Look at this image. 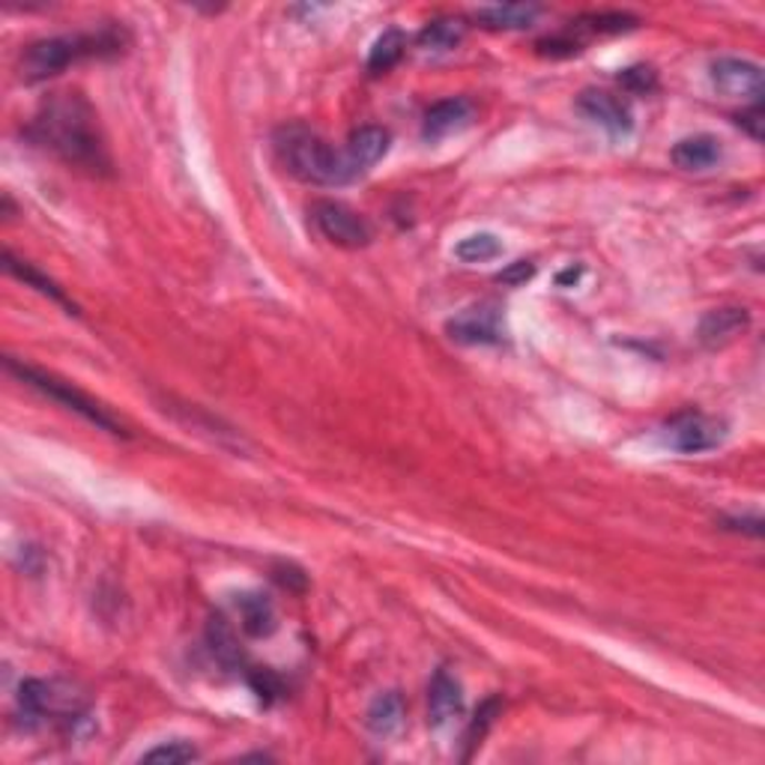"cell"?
<instances>
[{
  "mask_svg": "<svg viewBox=\"0 0 765 765\" xmlns=\"http://www.w3.org/2000/svg\"><path fill=\"white\" fill-rule=\"evenodd\" d=\"M28 135L63 159L67 165L90 171V174H109L111 156L105 137L99 132L96 111L81 93H54L40 105L37 118L30 120Z\"/></svg>",
  "mask_w": 765,
  "mask_h": 765,
  "instance_id": "obj_1",
  "label": "cell"
},
{
  "mask_svg": "<svg viewBox=\"0 0 765 765\" xmlns=\"http://www.w3.org/2000/svg\"><path fill=\"white\" fill-rule=\"evenodd\" d=\"M126 49V30L123 28H99L90 33H63L49 40L30 42L19 58V75L28 84L60 75L72 63L90 58H114Z\"/></svg>",
  "mask_w": 765,
  "mask_h": 765,
  "instance_id": "obj_2",
  "label": "cell"
},
{
  "mask_svg": "<svg viewBox=\"0 0 765 765\" xmlns=\"http://www.w3.org/2000/svg\"><path fill=\"white\" fill-rule=\"evenodd\" d=\"M275 153L296 180L312 186H344L356 177L347 156L303 123H290L275 132Z\"/></svg>",
  "mask_w": 765,
  "mask_h": 765,
  "instance_id": "obj_3",
  "label": "cell"
},
{
  "mask_svg": "<svg viewBox=\"0 0 765 765\" xmlns=\"http://www.w3.org/2000/svg\"><path fill=\"white\" fill-rule=\"evenodd\" d=\"M19 706L24 715V726L45 724H79L88 715V697L72 682L60 679H24L19 687Z\"/></svg>",
  "mask_w": 765,
  "mask_h": 765,
  "instance_id": "obj_4",
  "label": "cell"
},
{
  "mask_svg": "<svg viewBox=\"0 0 765 765\" xmlns=\"http://www.w3.org/2000/svg\"><path fill=\"white\" fill-rule=\"evenodd\" d=\"M7 371L16 374L21 382H28L30 389H37V392H42L45 398H51V401L63 404L67 410L79 412L81 419H88L90 425H96L102 431L123 434V425L118 422V416H111L109 407H102L96 398H90L88 392L75 389L72 382L58 380V377H51V374L40 371V368H33V365L19 363V359H12V356L7 359Z\"/></svg>",
  "mask_w": 765,
  "mask_h": 765,
  "instance_id": "obj_5",
  "label": "cell"
},
{
  "mask_svg": "<svg viewBox=\"0 0 765 765\" xmlns=\"http://www.w3.org/2000/svg\"><path fill=\"white\" fill-rule=\"evenodd\" d=\"M640 24V19L629 12H589L580 19L569 21L560 33H553L548 40H541L536 49L544 58H571L586 49L589 40L595 37H608V33H629Z\"/></svg>",
  "mask_w": 765,
  "mask_h": 765,
  "instance_id": "obj_6",
  "label": "cell"
},
{
  "mask_svg": "<svg viewBox=\"0 0 765 765\" xmlns=\"http://www.w3.org/2000/svg\"><path fill=\"white\" fill-rule=\"evenodd\" d=\"M726 440V425L700 410L676 412L664 425V442L679 455H703Z\"/></svg>",
  "mask_w": 765,
  "mask_h": 765,
  "instance_id": "obj_7",
  "label": "cell"
},
{
  "mask_svg": "<svg viewBox=\"0 0 765 765\" xmlns=\"http://www.w3.org/2000/svg\"><path fill=\"white\" fill-rule=\"evenodd\" d=\"M312 222L320 231V236L338 248H365L374 239L368 218L359 216L356 210H350L341 201H317L312 206Z\"/></svg>",
  "mask_w": 765,
  "mask_h": 765,
  "instance_id": "obj_8",
  "label": "cell"
},
{
  "mask_svg": "<svg viewBox=\"0 0 765 765\" xmlns=\"http://www.w3.org/2000/svg\"><path fill=\"white\" fill-rule=\"evenodd\" d=\"M446 335H449L451 341L470 344V347L502 344L506 341V324H502V315L497 305H470V308H463L461 315H455L446 324Z\"/></svg>",
  "mask_w": 765,
  "mask_h": 765,
  "instance_id": "obj_9",
  "label": "cell"
},
{
  "mask_svg": "<svg viewBox=\"0 0 765 765\" xmlns=\"http://www.w3.org/2000/svg\"><path fill=\"white\" fill-rule=\"evenodd\" d=\"M708 75H712L715 90H721L730 99H747V102L759 105V99L765 93L763 69L751 63V60L717 58L708 69Z\"/></svg>",
  "mask_w": 765,
  "mask_h": 765,
  "instance_id": "obj_10",
  "label": "cell"
},
{
  "mask_svg": "<svg viewBox=\"0 0 765 765\" xmlns=\"http://www.w3.org/2000/svg\"><path fill=\"white\" fill-rule=\"evenodd\" d=\"M580 114L592 123H599L601 129H608L613 137L631 135L634 129V118H631V109L616 99L608 90H583L578 96Z\"/></svg>",
  "mask_w": 765,
  "mask_h": 765,
  "instance_id": "obj_11",
  "label": "cell"
},
{
  "mask_svg": "<svg viewBox=\"0 0 765 765\" xmlns=\"http://www.w3.org/2000/svg\"><path fill=\"white\" fill-rule=\"evenodd\" d=\"M747 326H751V312H747V308L724 305V308H715V312H708V315L700 320L697 338L708 350H721L726 344L736 341L738 335H745Z\"/></svg>",
  "mask_w": 765,
  "mask_h": 765,
  "instance_id": "obj_12",
  "label": "cell"
},
{
  "mask_svg": "<svg viewBox=\"0 0 765 765\" xmlns=\"http://www.w3.org/2000/svg\"><path fill=\"white\" fill-rule=\"evenodd\" d=\"M472 114H476V109H472L470 99H442V102L431 105L428 114H425V141H442V137H449L451 132H461L463 126H470L472 123Z\"/></svg>",
  "mask_w": 765,
  "mask_h": 765,
  "instance_id": "obj_13",
  "label": "cell"
},
{
  "mask_svg": "<svg viewBox=\"0 0 765 765\" xmlns=\"http://www.w3.org/2000/svg\"><path fill=\"white\" fill-rule=\"evenodd\" d=\"M463 712L461 682L449 670H437L428 685V724L446 726Z\"/></svg>",
  "mask_w": 765,
  "mask_h": 765,
  "instance_id": "obj_14",
  "label": "cell"
},
{
  "mask_svg": "<svg viewBox=\"0 0 765 765\" xmlns=\"http://www.w3.org/2000/svg\"><path fill=\"white\" fill-rule=\"evenodd\" d=\"M389 144H392L389 129L363 126V129H356L354 135H350L344 156H347L350 167L356 171V177H359L363 171L374 167L382 156H386V153H389Z\"/></svg>",
  "mask_w": 765,
  "mask_h": 765,
  "instance_id": "obj_15",
  "label": "cell"
},
{
  "mask_svg": "<svg viewBox=\"0 0 765 765\" xmlns=\"http://www.w3.org/2000/svg\"><path fill=\"white\" fill-rule=\"evenodd\" d=\"M673 165L682 171H708L724 159V144L721 137L700 132V135H687L673 147Z\"/></svg>",
  "mask_w": 765,
  "mask_h": 765,
  "instance_id": "obj_16",
  "label": "cell"
},
{
  "mask_svg": "<svg viewBox=\"0 0 765 765\" xmlns=\"http://www.w3.org/2000/svg\"><path fill=\"white\" fill-rule=\"evenodd\" d=\"M236 610H239V625L248 638H269L278 629V616H275L273 601L261 595V592H243L236 595Z\"/></svg>",
  "mask_w": 765,
  "mask_h": 765,
  "instance_id": "obj_17",
  "label": "cell"
},
{
  "mask_svg": "<svg viewBox=\"0 0 765 765\" xmlns=\"http://www.w3.org/2000/svg\"><path fill=\"white\" fill-rule=\"evenodd\" d=\"M541 16L536 3H502V7H481L472 19L488 30H527Z\"/></svg>",
  "mask_w": 765,
  "mask_h": 765,
  "instance_id": "obj_18",
  "label": "cell"
},
{
  "mask_svg": "<svg viewBox=\"0 0 765 765\" xmlns=\"http://www.w3.org/2000/svg\"><path fill=\"white\" fill-rule=\"evenodd\" d=\"M365 724L374 736H392L404 724V697L398 691H386L371 700V706L365 712Z\"/></svg>",
  "mask_w": 765,
  "mask_h": 765,
  "instance_id": "obj_19",
  "label": "cell"
},
{
  "mask_svg": "<svg viewBox=\"0 0 765 765\" xmlns=\"http://www.w3.org/2000/svg\"><path fill=\"white\" fill-rule=\"evenodd\" d=\"M404 51H407V33L398 28L382 30L380 37L374 40L371 54H368V72L371 75H382L401 63Z\"/></svg>",
  "mask_w": 765,
  "mask_h": 765,
  "instance_id": "obj_20",
  "label": "cell"
},
{
  "mask_svg": "<svg viewBox=\"0 0 765 765\" xmlns=\"http://www.w3.org/2000/svg\"><path fill=\"white\" fill-rule=\"evenodd\" d=\"M463 40V21L461 19H437L419 33V49L425 54H446L455 51Z\"/></svg>",
  "mask_w": 765,
  "mask_h": 765,
  "instance_id": "obj_21",
  "label": "cell"
},
{
  "mask_svg": "<svg viewBox=\"0 0 765 765\" xmlns=\"http://www.w3.org/2000/svg\"><path fill=\"white\" fill-rule=\"evenodd\" d=\"M3 261H7V264H3V266H7V273L16 275L19 282H24V285L37 287V290H40L42 296H49V299H54V303H60V305H63V308H69V312L75 315V305L69 303L67 294H63V290H60V287L54 285V282H51L49 275H42L40 269H33V266H30V264L19 261V257L12 255V252H7V255H3Z\"/></svg>",
  "mask_w": 765,
  "mask_h": 765,
  "instance_id": "obj_22",
  "label": "cell"
},
{
  "mask_svg": "<svg viewBox=\"0 0 765 765\" xmlns=\"http://www.w3.org/2000/svg\"><path fill=\"white\" fill-rule=\"evenodd\" d=\"M502 255V239L491 231H479V234H470L458 239L455 246V257L463 261V264H488V261H497Z\"/></svg>",
  "mask_w": 765,
  "mask_h": 765,
  "instance_id": "obj_23",
  "label": "cell"
},
{
  "mask_svg": "<svg viewBox=\"0 0 765 765\" xmlns=\"http://www.w3.org/2000/svg\"><path fill=\"white\" fill-rule=\"evenodd\" d=\"M206 640H210L213 655H216L225 667H239V664H243V652H239V646H236V634H234V629L227 625L225 619L216 616L213 622H210Z\"/></svg>",
  "mask_w": 765,
  "mask_h": 765,
  "instance_id": "obj_24",
  "label": "cell"
},
{
  "mask_svg": "<svg viewBox=\"0 0 765 765\" xmlns=\"http://www.w3.org/2000/svg\"><path fill=\"white\" fill-rule=\"evenodd\" d=\"M502 708V700L500 697H491L484 700L479 706V712H476V717L470 721V726H467V733H463V745H467V754H463V759H470L472 751L481 745V738L488 736V730L493 726V721H497V715H500Z\"/></svg>",
  "mask_w": 765,
  "mask_h": 765,
  "instance_id": "obj_25",
  "label": "cell"
},
{
  "mask_svg": "<svg viewBox=\"0 0 765 765\" xmlns=\"http://www.w3.org/2000/svg\"><path fill=\"white\" fill-rule=\"evenodd\" d=\"M197 756L201 754H197V747L192 745V742L177 738V742H165V745L150 747L141 759H144V763H192Z\"/></svg>",
  "mask_w": 765,
  "mask_h": 765,
  "instance_id": "obj_26",
  "label": "cell"
},
{
  "mask_svg": "<svg viewBox=\"0 0 765 765\" xmlns=\"http://www.w3.org/2000/svg\"><path fill=\"white\" fill-rule=\"evenodd\" d=\"M619 84L629 90V93H638V96H646L652 93L657 84L655 72L649 67H631L625 72H619Z\"/></svg>",
  "mask_w": 765,
  "mask_h": 765,
  "instance_id": "obj_27",
  "label": "cell"
},
{
  "mask_svg": "<svg viewBox=\"0 0 765 765\" xmlns=\"http://www.w3.org/2000/svg\"><path fill=\"white\" fill-rule=\"evenodd\" d=\"M532 275H536V264H532V261H514V264L506 266L502 273H497V282L509 287H520L527 285Z\"/></svg>",
  "mask_w": 765,
  "mask_h": 765,
  "instance_id": "obj_28",
  "label": "cell"
},
{
  "mask_svg": "<svg viewBox=\"0 0 765 765\" xmlns=\"http://www.w3.org/2000/svg\"><path fill=\"white\" fill-rule=\"evenodd\" d=\"M248 682H252V687H255V694L261 700H273L275 694L282 691L278 679L273 676V670H252V673H248Z\"/></svg>",
  "mask_w": 765,
  "mask_h": 765,
  "instance_id": "obj_29",
  "label": "cell"
},
{
  "mask_svg": "<svg viewBox=\"0 0 765 765\" xmlns=\"http://www.w3.org/2000/svg\"><path fill=\"white\" fill-rule=\"evenodd\" d=\"M273 578L285 589H290V592H303L305 589V574L296 565H275Z\"/></svg>",
  "mask_w": 765,
  "mask_h": 765,
  "instance_id": "obj_30",
  "label": "cell"
},
{
  "mask_svg": "<svg viewBox=\"0 0 765 765\" xmlns=\"http://www.w3.org/2000/svg\"><path fill=\"white\" fill-rule=\"evenodd\" d=\"M736 120L738 126L747 129V135L754 137V141H763V109H759V105H751V109L742 111Z\"/></svg>",
  "mask_w": 765,
  "mask_h": 765,
  "instance_id": "obj_31",
  "label": "cell"
},
{
  "mask_svg": "<svg viewBox=\"0 0 765 765\" xmlns=\"http://www.w3.org/2000/svg\"><path fill=\"white\" fill-rule=\"evenodd\" d=\"M580 273H583L580 266H578V269L571 266V269H565V273H560V278H557V282H560V285H571V282H578Z\"/></svg>",
  "mask_w": 765,
  "mask_h": 765,
  "instance_id": "obj_32",
  "label": "cell"
}]
</instances>
